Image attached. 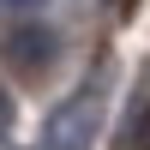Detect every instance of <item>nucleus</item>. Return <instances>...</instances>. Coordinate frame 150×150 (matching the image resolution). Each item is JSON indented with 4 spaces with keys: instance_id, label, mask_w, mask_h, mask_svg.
<instances>
[{
    "instance_id": "f257e3e1",
    "label": "nucleus",
    "mask_w": 150,
    "mask_h": 150,
    "mask_svg": "<svg viewBox=\"0 0 150 150\" xmlns=\"http://www.w3.org/2000/svg\"><path fill=\"white\" fill-rule=\"evenodd\" d=\"M96 120H102V78L84 84V90H72L66 102L48 114V138H42V150H90Z\"/></svg>"
},
{
    "instance_id": "f03ea898",
    "label": "nucleus",
    "mask_w": 150,
    "mask_h": 150,
    "mask_svg": "<svg viewBox=\"0 0 150 150\" xmlns=\"http://www.w3.org/2000/svg\"><path fill=\"white\" fill-rule=\"evenodd\" d=\"M6 60L18 72H42L48 60H54V30H48V24H18V30L6 36Z\"/></svg>"
},
{
    "instance_id": "7ed1b4c3",
    "label": "nucleus",
    "mask_w": 150,
    "mask_h": 150,
    "mask_svg": "<svg viewBox=\"0 0 150 150\" xmlns=\"http://www.w3.org/2000/svg\"><path fill=\"white\" fill-rule=\"evenodd\" d=\"M6 132H12V96L0 90V138H6Z\"/></svg>"
}]
</instances>
